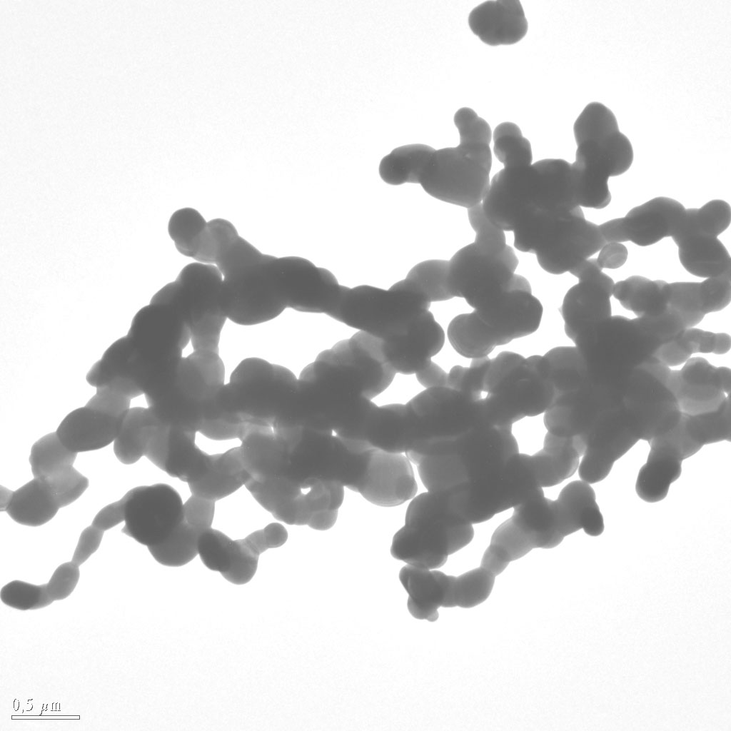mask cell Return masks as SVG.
<instances>
[{
    "mask_svg": "<svg viewBox=\"0 0 731 731\" xmlns=\"http://www.w3.org/2000/svg\"><path fill=\"white\" fill-rule=\"evenodd\" d=\"M448 386L468 395L492 426H512L544 413L555 395L547 358H525L512 351L473 359L469 366H453Z\"/></svg>",
    "mask_w": 731,
    "mask_h": 731,
    "instance_id": "6da1fadb",
    "label": "cell"
},
{
    "mask_svg": "<svg viewBox=\"0 0 731 731\" xmlns=\"http://www.w3.org/2000/svg\"><path fill=\"white\" fill-rule=\"evenodd\" d=\"M604 520L590 484L575 480L565 485L556 500L537 490L513 508L512 516L494 531L483 558L496 572L533 549H550L565 537L583 529L590 536L600 535Z\"/></svg>",
    "mask_w": 731,
    "mask_h": 731,
    "instance_id": "7a4b0ae2",
    "label": "cell"
},
{
    "mask_svg": "<svg viewBox=\"0 0 731 731\" xmlns=\"http://www.w3.org/2000/svg\"><path fill=\"white\" fill-rule=\"evenodd\" d=\"M375 406L359 379L322 351L298 378L293 426L366 441V428Z\"/></svg>",
    "mask_w": 731,
    "mask_h": 731,
    "instance_id": "3957f363",
    "label": "cell"
},
{
    "mask_svg": "<svg viewBox=\"0 0 731 731\" xmlns=\"http://www.w3.org/2000/svg\"><path fill=\"white\" fill-rule=\"evenodd\" d=\"M453 120L460 143L434 149L419 183L435 198L468 209L482 203L489 188L492 132L485 120L468 107L459 109Z\"/></svg>",
    "mask_w": 731,
    "mask_h": 731,
    "instance_id": "277c9868",
    "label": "cell"
},
{
    "mask_svg": "<svg viewBox=\"0 0 731 731\" xmlns=\"http://www.w3.org/2000/svg\"><path fill=\"white\" fill-rule=\"evenodd\" d=\"M573 131L578 148L571 168L579 205L603 208L611 201L608 178L624 173L632 163V145L613 113L599 102L585 106Z\"/></svg>",
    "mask_w": 731,
    "mask_h": 731,
    "instance_id": "5b68a950",
    "label": "cell"
},
{
    "mask_svg": "<svg viewBox=\"0 0 731 731\" xmlns=\"http://www.w3.org/2000/svg\"><path fill=\"white\" fill-rule=\"evenodd\" d=\"M297 385L298 378L288 368L261 358H245L221 391L217 420L235 425L288 428Z\"/></svg>",
    "mask_w": 731,
    "mask_h": 731,
    "instance_id": "8992f818",
    "label": "cell"
},
{
    "mask_svg": "<svg viewBox=\"0 0 731 731\" xmlns=\"http://www.w3.org/2000/svg\"><path fill=\"white\" fill-rule=\"evenodd\" d=\"M405 405L411 446L405 454L410 461L455 453L491 427L468 395L449 386L426 388Z\"/></svg>",
    "mask_w": 731,
    "mask_h": 731,
    "instance_id": "52a82bcc",
    "label": "cell"
},
{
    "mask_svg": "<svg viewBox=\"0 0 731 731\" xmlns=\"http://www.w3.org/2000/svg\"><path fill=\"white\" fill-rule=\"evenodd\" d=\"M473 525L458 519L442 495L420 493L409 503L405 525L393 538L390 553L414 567L439 568L449 555L472 541Z\"/></svg>",
    "mask_w": 731,
    "mask_h": 731,
    "instance_id": "ba28073f",
    "label": "cell"
},
{
    "mask_svg": "<svg viewBox=\"0 0 731 731\" xmlns=\"http://www.w3.org/2000/svg\"><path fill=\"white\" fill-rule=\"evenodd\" d=\"M282 258L263 255L256 248L218 266L223 276L220 306L227 319L241 326L273 320L286 308L280 292Z\"/></svg>",
    "mask_w": 731,
    "mask_h": 731,
    "instance_id": "9c48e42d",
    "label": "cell"
},
{
    "mask_svg": "<svg viewBox=\"0 0 731 731\" xmlns=\"http://www.w3.org/2000/svg\"><path fill=\"white\" fill-rule=\"evenodd\" d=\"M430 303L403 279L388 290L368 285L346 287L330 317L385 340L408 332L429 311Z\"/></svg>",
    "mask_w": 731,
    "mask_h": 731,
    "instance_id": "30bf717a",
    "label": "cell"
},
{
    "mask_svg": "<svg viewBox=\"0 0 731 731\" xmlns=\"http://www.w3.org/2000/svg\"><path fill=\"white\" fill-rule=\"evenodd\" d=\"M574 343L592 380L617 390L659 349L637 318L621 316H610Z\"/></svg>",
    "mask_w": 731,
    "mask_h": 731,
    "instance_id": "8fae6325",
    "label": "cell"
},
{
    "mask_svg": "<svg viewBox=\"0 0 731 731\" xmlns=\"http://www.w3.org/2000/svg\"><path fill=\"white\" fill-rule=\"evenodd\" d=\"M725 440L718 420L707 413L685 414L667 433L650 440V450L640 468L635 485L637 495L656 503L667 495L670 485L679 478L682 463L707 444Z\"/></svg>",
    "mask_w": 731,
    "mask_h": 731,
    "instance_id": "7c38bea8",
    "label": "cell"
},
{
    "mask_svg": "<svg viewBox=\"0 0 731 731\" xmlns=\"http://www.w3.org/2000/svg\"><path fill=\"white\" fill-rule=\"evenodd\" d=\"M222 278L218 267L212 264L191 263L151 300L171 306L185 319L191 329L193 350L219 353L227 320L220 306Z\"/></svg>",
    "mask_w": 731,
    "mask_h": 731,
    "instance_id": "4fadbf2b",
    "label": "cell"
},
{
    "mask_svg": "<svg viewBox=\"0 0 731 731\" xmlns=\"http://www.w3.org/2000/svg\"><path fill=\"white\" fill-rule=\"evenodd\" d=\"M448 264V286L453 298L465 300L473 310L487 309L514 289H531L529 281L515 273L518 259L508 245L499 255L478 252L470 243L458 251Z\"/></svg>",
    "mask_w": 731,
    "mask_h": 731,
    "instance_id": "5bb4252c",
    "label": "cell"
},
{
    "mask_svg": "<svg viewBox=\"0 0 731 731\" xmlns=\"http://www.w3.org/2000/svg\"><path fill=\"white\" fill-rule=\"evenodd\" d=\"M671 369L653 357L622 386L619 405L640 440L650 441L672 429L682 412L669 385Z\"/></svg>",
    "mask_w": 731,
    "mask_h": 731,
    "instance_id": "9a60e30c",
    "label": "cell"
},
{
    "mask_svg": "<svg viewBox=\"0 0 731 731\" xmlns=\"http://www.w3.org/2000/svg\"><path fill=\"white\" fill-rule=\"evenodd\" d=\"M731 209L723 200H712L700 208L685 209L672 236L682 266L701 278L718 276L731 269L730 256L717 236L730 224Z\"/></svg>",
    "mask_w": 731,
    "mask_h": 731,
    "instance_id": "2e32d148",
    "label": "cell"
},
{
    "mask_svg": "<svg viewBox=\"0 0 731 731\" xmlns=\"http://www.w3.org/2000/svg\"><path fill=\"white\" fill-rule=\"evenodd\" d=\"M221 390L213 389L198 367L188 356H183L171 383L146 402L161 424L197 433L204 421L216 418L217 400Z\"/></svg>",
    "mask_w": 731,
    "mask_h": 731,
    "instance_id": "e0dca14e",
    "label": "cell"
},
{
    "mask_svg": "<svg viewBox=\"0 0 731 731\" xmlns=\"http://www.w3.org/2000/svg\"><path fill=\"white\" fill-rule=\"evenodd\" d=\"M127 336L140 358L153 368H173L191 341V329L171 306L151 301L135 315Z\"/></svg>",
    "mask_w": 731,
    "mask_h": 731,
    "instance_id": "ac0fdd59",
    "label": "cell"
},
{
    "mask_svg": "<svg viewBox=\"0 0 731 731\" xmlns=\"http://www.w3.org/2000/svg\"><path fill=\"white\" fill-rule=\"evenodd\" d=\"M125 495V525L121 532L143 545L163 543L183 520V501L169 485L139 486Z\"/></svg>",
    "mask_w": 731,
    "mask_h": 731,
    "instance_id": "d6986e66",
    "label": "cell"
},
{
    "mask_svg": "<svg viewBox=\"0 0 731 731\" xmlns=\"http://www.w3.org/2000/svg\"><path fill=\"white\" fill-rule=\"evenodd\" d=\"M570 273L579 281L566 293L561 314L565 333L575 343L612 316L610 297L615 283L596 258L584 261Z\"/></svg>",
    "mask_w": 731,
    "mask_h": 731,
    "instance_id": "ffe728a7",
    "label": "cell"
},
{
    "mask_svg": "<svg viewBox=\"0 0 731 731\" xmlns=\"http://www.w3.org/2000/svg\"><path fill=\"white\" fill-rule=\"evenodd\" d=\"M536 188L533 163L504 167L492 178L481 203L485 216L503 231H513L536 209Z\"/></svg>",
    "mask_w": 731,
    "mask_h": 731,
    "instance_id": "44dd1931",
    "label": "cell"
},
{
    "mask_svg": "<svg viewBox=\"0 0 731 731\" xmlns=\"http://www.w3.org/2000/svg\"><path fill=\"white\" fill-rule=\"evenodd\" d=\"M619 403V393L590 378L583 385L557 393L544 413L548 432L561 438H574L588 432L600 415Z\"/></svg>",
    "mask_w": 731,
    "mask_h": 731,
    "instance_id": "7402d4cb",
    "label": "cell"
},
{
    "mask_svg": "<svg viewBox=\"0 0 731 731\" xmlns=\"http://www.w3.org/2000/svg\"><path fill=\"white\" fill-rule=\"evenodd\" d=\"M685 208L678 201L657 197L631 209L625 217L615 218L599 226L606 243L631 241L647 246L672 236L677 229Z\"/></svg>",
    "mask_w": 731,
    "mask_h": 731,
    "instance_id": "603a6c76",
    "label": "cell"
},
{
    "mask_svg": "<svg viewBox=\"0 0 731 731\" xmlns=\"http://www.w3.org/2000/svg\"><path fill=\"white\" fill-rule=\"evenodd\" d=\"M669 385L682 413H708L730 396L731 371L703 358H690L680 370H671Z\"/></svg>",
    "mask_w": 731,
    "mask_h": 731,
    "instance_id": "cb8c5ba5",
    "label": "cell"
},
{
    "mask_svg": "<svg viewBox=\"0 0 731 731\" xmlns=\"http://www.w3.org/2000/svg\"><path fill=\"white\" fill-rule=\"evenodd\" d=\"M352 490L374 505L393 507L413 499L418 485L405 454L373 448L366 474Z\"/></svg>",
    "mask_w": 731,
    "mask_h": 731,
    "instance_id": "d4e9b609",
    "label": "cell"
},
{
    "mask_svg": "<svg viewBox=\"0 0 731 731\" xmlns=\"http://www.w3.org/2000/svg\"><path fill=\"white\" fill-rule=\"evenodd\" d=\"M472 312L496 348L535 333L540 327L543 307L532 289H514L494 306Z\"/></svg>",
    "mask_w": 731,
    "mask_h": 731,
    "instance_id": "484cf974",
    "label": "cell"
},
{
    "mask_svg": "<svg viewBox=\"0 0 731 731\" xmlns=\"http://www.w3.org/2000/svg\"><path fill=\"white\" fill-rule=\"evenodd\" d=\"M323 352L348 368L371 400L389 387L396 374L384 359L381 340L364 332L358 331Z\"/></svg>",
    "mask_w": 731,
    "mask_h": 731,
    "instance_id": "4316f807",
    "label": "cell"
},
{
    "mask_svg": "<svg viewBox=\"0 0 731 731\" xmlns=\"http://www.w3.org/2000/svg\"><path fill=\"white\" fill-rule=\"evenodd\" d=\"M445 335L429 311L408 332L381 340L385 361L395 373L416 374L443 348Z\"/></svg>",
    "mask_w": 731,
    "mask_h": 731,
    "instance_id": "83f0119b",
    "label": "cell"
},
{
    "mask_svg": "<svg viewBox=\"0 0 731 731\" xmlns=\"http://www.w3.org/2000/svg\"><path fill=\"white\" fill-rule=\"evenodd\" d=\"M455 578L438 570L410 565L403 567L399 579L408 594L410 613L415 618L435 622L440 607H455Z\"/></svg>",
    "mask_w": 731,
    "mask_h": 731,
    "instance_id": "f1b7e54d",
    "label": "cell"
},
{
    "mask_svg": "<svg viewBox=\"0 0 731 731\" xmlns=\"http://www.w3.org/2000/svg\"><path fill=\"white\" fill-rule=\"evenodd\" d=\"M468 25L485 44L511 45L527 34L528 24L520 1H486L469 14Z\"/></svg>",
    "mask_w": 731,
    "mask_h": 731,
    "instance_id": "f546056e",
    "label": "cell"
},
{
    "mask_svg": "<svg viewBox=\"0 0 731 731\" xmlns=\"http://www.w3.org/2000/svg\"><path fill=\"white\" fill-rule=\"evenodd\" d=\"M239 440L243 463L252 479L262 483L283 475L288 447L272 427L243 424Z\"/></svg>",
    "mask_w": 731,
    "mask_h": 731,
    "instance_id": "4dcf8cb0",
    "label": "cell"
},
{
    "mask_svg": "<svg viewBox=\"0 0 731 731\" xmlns=\"http://www.w3.org/2000/svg\"><path fill=\"white\" fill-rule=\"evenodd\" d=\"M123 420L85 405L69 413L56 432L62 444L72 452L94 450L114 442Z\"/></svg>",
    "mask_w": 731,
    "mask_h": 731,
    "instance_id": "1f68e13d",
    "label": "cell"
},
{
    "mask_svg": "<svg viewBox=\"0 0 731 731\" xmlns=\"http://www.w3.org/2000/svg\"><path fill=\"white\" fill-rule=\"evenodd\" d=\"M585 217L580 206L565 214L536 208L513 231L516 249L536 256L555 247Z\"/></svg>",
    "mask_w": 731,
    "mask_h": 731,
    "instance_id": "d6a6232c",
    "label": "cell"
},
{
    "mask_svg": "<svg viewBox=\"0 0 731 731\" xmlns=\"http://www.w3.org/2000/svg\"><path fill=\"white\" fill-rule=\"evenodd\" d=\"M605 243L599 226L583 217L555 247L536 258L545 271L560 275L590 258Z\"/></svg>",
    "mask_w": 731,
    "mask_h": 731,
    "instance_id": "836d02e7",
    "label": "cell"
},
{
    "mask_svg": "<svg viewBox=\"0 0 731 731\" xmlns=\"http://www.w3.org/2000/svg\"><path fill=\"white\" fill-rule=\"evenodd\" d=\"M533 164L537 173L536 208L565 214L580 206L571 163L560 158H546Z\"/></svg>",
    "mask_w": 731,
    "mask_h": 731,
    "instance_id": "e575fe53",
    "label": "cell"
},
{
    "mask_svg": "<svg viewBox=\"0 0 731 731\" xmlns=\"http://www.w3.org/2000/svg\"><path fill=\"white\" fill-rule=\"evenodd\" d=\"M196 433L186 432L167 426L158 468L170 476L192 483L209 471L213 455L201 450L196 443Z\"/></svg>",
    "mask_w": 731,
    "mask_h": 731,
    "instance_id": "d590c367",
    "label": "cell"
},
{
    "mask_svg": "<svg viewBox=\"0 0 731 731\" xmlns=\"http://www.w3.org/2000/svg\"><path fill=\"white\" fill-rule=\"evenodd\" d=\"M287 539L284 526L274 523L244 539L232 540L229 569L223 578L235 585L248 583L256 572L259 555L269 548L283 545Z\"/></svg>",
    "mask_w": 731,
    "mask_h": 731,
    "instance_id": "8d00e7d4",
    "label": "cell"
},
{
    "mask_svg": "<svg viewBox=\"0 0 731 731\" xmlns=\"http://www.w3.org/2000/svg\"><path fill=\"white\" fill-rule=\"evenodd\" d=\"M1 500L5 510L16 523L36 527L51 520L60 508L48 484L34 478L15 491L6 492Z\"/></svg>",
    "mask_w": 731,
    "mask_h": 731,
    "instance_id": "74e56055",
    "label": "cell"
},
{
    "mask_svg": "<svg viewBox=\"0 0 731 731\" xmlns=\"http://www.w3.org/2000/svg\"><path fill=\"white\" fill-rule=\"evenodd\" d=\"M364 439L373 447L387 452L408 451L411 431L406 405H376L366 426Z\"/></svg>",
    "mask_w": 731,
    "mask_h": 731,
    "instance_id": "f35d334b",
    "label": "cell"
},
{
    "mask_svg": "<svg viewBox=\"0 0 731 731\" xmlns=\"http://www.w3.org/2000/svg\"><path fill=\"white\" fill-rule=\"evenodd\" d=\"M250 478L238 446L223 453L213 454L208 473L200 480L188 485L192 495L216 502L236 492Z\"/></svg>",
    "mask_w": 731,
    "mask_h": 731,
    "instance_id": "ab89813d",
    "label": "cell"
},
{
    "mask_svg": "<svg viewBox=\"0 0 731 731\" xmlns=\"http://www.w3.org/2000/svg\"><path fill=\"white\" fill-rule=\"evenodd\" d=\"M612 296L637 318H655L669 306V283L633 276L614 284Z\"/></svg>",
    "mask_w": 731,
    "mask_h": 731,
    "instance_id": "60d3db41",
    "label": "cell"
},
{
    "mask_svg": "<svg viewBox=\"0 0 731 731\" xmlns=\"http://www.w3.org/2000/svg\"><path fill=\"white\" fill-rule=\"evenodd\" d=\"M160 422L149 408H130L114 443V451L118 460L131 465L145 456L147 447Z\"/></svg>",
    "mask_w": 731,
    "mask_h": 731,
    "instance_id": "b9f144b4",
    "label": "cell"
},
{
    "mask_svg": "<svg viewBox=\"0 0 731 731\" xmlns=\"http://www.w3.org/2000/svg\"><path fill=\"white\" fill-rule=\"evenodd\" d=\"M730 345V337L727 333L692 327L686 328L680 337L660 347L655 357L668 367L677 366L685 363L695 353H726Z\"/></svg>",
    "mask_w": 731,
    "mask_h": 731,
    "instance_id": "7bdbcfd3",
    "label": "cell"
},
{
    "mask_svg": "<svg viewBox=\"0 0 731 731\" xmlns=\"http://www.w3.org/2000/svg\"><path fill=\"white\" fill-rule=\"evenodd\" d=\"M434 148L424 144L398 147L382 158L379 174L385 183L401 185L419 183L424 166Z\"/></svg>",
    "mask_w": 731,
    "mask_h": 731,
    "instance_id": "ee69618b",
    "label": "cell"
},
{
    "mask_svg": "<svg viewBox=\"0 0 731 731\" xmlns=\"http://www.w3.org/2000/svg\"><path fill=\"white\" fill-rule=\"evenodd\" d=\"M76 455L62 444L56 432L49 433L31 448L29 463L32 474L34 478L47 479L73 466Z\"/></svg>",
    "mask_w": 731,
    "mask_h": 731,
    "instance_id": "f6af8a7d",
    "label": "cell"
},
{
    "mask_svg": "<svg viewBox=\"0 0 731 731\" xmlns=\"http://www.w3.org/2000/svg\"><path fill=\"white\" fill-rule=\"evenodd\" d=\"M201 533L183 520L166 541L148 549L153 558L163 565L183 566L198 555V540Z\"/></svg>",
    "mask_w": 731,
    "mask_h": 731,
    "instance_id": "bcb514c9",
    "label": "cell"
},
{
    "mask_svg": "<svg viewBox=\"0 0 731 731\" xmlns=\"http://www.w3.org/2000/svg\"><path fill=\"white\" fill-rule=\"evenodd\" d=\"M448 261L428 260L415 265L405 280L432 302L453 298L448 286Z\"/></svg>",
    "mask_w": 731,
    "mask_h": 731,
    "instance_id": "7dc6e473",
    "label": "cell"
},
{
    "mask_svg": "<svg viewBox=\"0 0 731 731\" xmlns=\"http://www.w3.org/2000/svg\"><path fill=\"white\" fill-rule=\"evenodd\" d=\"M493 137L494 154L504 167L532 164L530 143L518 125L501 123L495 128Z\"/></svg>",
    "mask_w": 731,
    "mask_h": 731,
    "instance_id": "c3c4849f",
    "label": "cell"
},
{
    "mask_svg": "<svg viewBox=\"0 0 731 731\" xmlns=\"http://www.w3.org/2000/svg\"><path fill=\"white\" fill-rule=\"evenodd\" d=\"M495 578L494 574L481 566L456 577V606L470 608L484 602L493 590Z\"/></svg>",
    "mask_w": 731,
    "mask_h": 731,
    "instance_id": "681fc988",
    "label": "cell"
},
{
    "mask_svg": "<svg viewBox=\"0 0 731 731\" xmlns=\"http://www.w3.org/2000/svg\"><path fill=\"white\" fill-rule=\"evenodd\" d=\"M669 306L680 315L687 328L698 324L705 316L700 297V282L669 283Z\"/></svg>",
    "mask_w": 731,
    "mask_h": 731,
    "instance_id": "f907efd6",
    "label": "cell"
},
{
    "mask_svg": "<svg viewBox=\"0 0 731 731\" xmlns=\"http://www.w3.org/2000/svg\"><path fill=\"white\" fill-rule=\"evenodd\" d=\"M469 223L475 233L472 243L478 252L495 256L506 248V238L503 230L494 226L485 216L482 204L468 209Z\"/></svg>",
    "mask_w": 731,
    "mask_h": 731,
    "instance_id": "816d5d0a",
    "label": "cell"
},
{
    "mask_svg": "<svg viewBox=\"0 0 731 731\" xmlns=\"http://www.w3.org/2000/svg\"><path fill=\"white\" fill-rule=\"evenodd\" d=\"M0 598L6 605L23 611L43 608L54 602L46 584L37 585L17 580L1 588Z\"/></svg>",
    "mask_w": 731,
    "mask_h": 731,
    "instance_id": "f5cc1de1",
    "label": "cell"
},
{
    "mask_svg": "<svg viewBox=\"0 0 731 731\" xmlns=\"http://www.w3.org/2000/svg\"><path fill=\"white\" fill-rule=\"evenodd\" d=\"M49 486L60 508L77 500L89 486V480L73 466L44 480Z\"/></svg>",
    "mask_w": 731,
    "mask_h": 731,
    "instance_id": "db71d44e",
    "label": "cell"
},
{
    "mask_svg": "<svg viewBox=\"0 0 731 731\" xmlns=\"http://www.w3.org/2000/svg\"><path fill=\"white\" fill-rule=\"evenodd\" d=\"M700 297L705 315L725 308L731 299V269L700 282Z\"/></svg>",
    "mask_w": 731,
    "mask_h": 731,
    "instance_id": "11a10c76",
    "label": "cell"
},
{
    "mask_svg": "<svg viewBox=\"0 0 731 731\" xmlns=\"http://www.w3.org/2000/svg\"><path fill=\"white\" fill-rule=\"evenodd\" d=\"M79 565L74 562L60 565L46 583L47 592L54 600H61L69 597L75 589L79 579Z\"/></svg>",
    "mask_w": 731,
    "mask_h": 731,
    "instance_id": "9f6ffc18",
    "label": "cell"
},
{
    "mask_svg": "<svg viewBox=\"0 0 731 731\" xmlns=\"http://www.w3.org/2000/svg\"><path fill=\"white\" fill-rule=\"evenodd\" d=\"M131 398L109 388H96V394L86 406L103 413L125 418L130 409Z\"/></svg>",
    "mask_w": 731,
    "mask_h": 731,
    "instance_id": "6f0895ef",
    "label": "cell"
},
{
    "mask_svg": "<svg viewBox=\"0 0 731 731\" xmlns=\"http://www.w3.org/2000/svg\"><path fill=\"white\" fill-rule=\"evenodd\" d=\"M183 520L191 526L203 532L211 528L214 518L215 501L192 495L183 503Z\"/></svg>",
    "mask_w": 731,
    "mask_h": 731,
    "instance_id": "680465c9",
    "label": "cell"
},
{
    "mask_svg": "<svg viewBox=\"0 0 731 731\" xmlns=\"http://www.w3.org/2000/svg\"><path fill=\"white\" fill-rule=\"evenodd\" d=\"M104 531L92 525L85 528L79 539L71 561L77 565L83 564L99 548Z\"/></svg>",
    "mask_w": 731,
    "mask_h": 731,
    "instance_id": "91938a15",
    "label": "cell"
},
{
    "mask_svg": "<svg viewBox=\"0 0 731 731\" xmlns=\"http://www.w3.org/2000/svg\"><path fill=\"white\" fill-rule=\"evenodd\" d=\"M126 501V497L124 495L121 500L103 508L96 514L91 525L104 532L125 521Z\"/></svg>",
    "mask_w": 731,
    "mask_h": 731,
    "instance_id": "94428289",
    "label": "cell"
},
{
    "mask_svg": "<svg viewBox=\"0 0 731 731\" xmlns=\"http://www.w3.org/2000/svg\"><path fill=\"white\" fill-rule=\"evenodd\" d=\"M243 428V425H235L223 420H211L203 422L198 433L215 440L240 439Z\"/></svg>",
    "mask_w": 731,
    "mask_h": 731,
    "instance_id": "6125c7cd",
    "label": "cell"
},
{
    "mask_svg": "<svg viewBox=\"0 0 731 731\" xmlns=\"http://www.w3.org/2000/svg\"><path fill=\"white\" fill-rule=\"evenodd\" d=\"M627 255V250L622 243L610 242L605 243L600 250L596 261L602 269H615L624 265Z\"/></svg>",
    "mask_w": 731,
    "mask_h": 731,
    "instance_id": "be15d7a7",
    "label": "cell"
},
{
    "mask_svg": "<svg viewBox=\"0 0 731 731\" xmlns=\"http://www.w3.org/2000/svg\"><path fill=\"white\" fill-rule=\"evenodd\" d=\"M415 376L418 383L425 389L448 386V373L433 361L416 373Z\"/></svg>",
    "mask_w": 731,
    "mask_h": 731,
    "instance_id": "e7e4bbea",
    "label": "cell"
}]
</instances>
